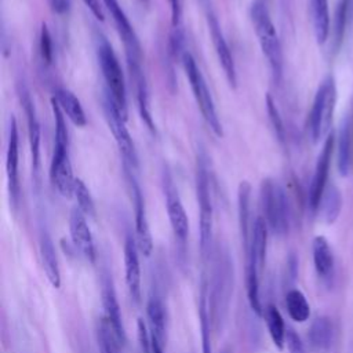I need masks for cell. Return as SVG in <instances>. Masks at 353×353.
I'll list each match as a JSON object with an SVG mask.
<instances>
[{"mask_svg":"<svg viewBox=\"0 0 353 353\" xmlns=\"http://www.w3.org/2000/svg\"><path fill=\"white\" fill-rule=\"evenodd\" d=\"M341 208H342V196H341L339 189L335 188L334 185L327 186V189L323 194V199L320 201V205H319V210L321 211L323 218L328 223H332L338 218Z\"/></svg>","mask_w":353,"mask_h":353,"instance_id":"34","label":"cell"},{"mask_svg":"<svg viewBox=\"0 0 353 353\" xmlns=\"http://www.w3.org/2000/svg\"><path fill=\"white\" fill-rule=\"evenodd\" d=\"M163 186H164V196H165V207L170 219V225L175 240L183 248L186 245L188 234H189V219L179 197L178 189L174 185V181L170 172H163Z\"/></svg>","mask_w":353,"mask_h":353,"instance_id":"11","label":"cell"},{"mask_svg":"<svg viewBox=\"0 0 353 353\" xmlns=\"http://www.w3.org/2000/svg\"><path fill=\"white\" fill-rule=\"evenodd\" d=\"M338 170L342 176L350 172L353 161V117L346 116L338 131Z\"/></svg>","mask_w":353,"mask_h":353,"instance_id":"23","label":"cell"},{"mask_svg":"<svg viewBox=\"0 0 353 353\" xmlns=\"http://www.w3.org/2000/svg\"><path fill=\"white\" fill-rule=\"evenodd\" d=\"M285 345H287L288 353H305L303 343H302L299 335L294 330H287Z\"/></svg>","mask_w":353,"mask_h":353,"instance_id":"40","label":"cell"},{"mask_svg":"<svg viewBox=\"0 0 353 353\" xmlns=\"http://www.w3.org/2000/svg\"><path fill=\"white\" fill-rule=\"evenodd\" d=\"M313 30L319 44H323L330 34L328 0H310Z\"/></svg>","mask_w":353,"mask_h":353,"instance_id":"30","label":"cell"},{"mask_svg":"<svg viewBox=\"0 0 353 353\" xmlns=\"http://www.w3.org/2000/svg\"><path fill=\"white\" fill-rule=\"evenodd\" d=\"M19 138H18V127L14 117L10 121L8 131V143H7V154H6V172H7V185L10 193V203L14 211L18 207L19 196H21V185H19Z\"/></svg>","mask_w":353,"mask_h":353,"instance_id":"13","label":"cell"},{"mask_svg":"<svg viewBox=\"0 0 353 353\" xmlns=\"http://www.w3.org/2000/svg\"><path fill=\"white\" fill-rule=\"evenodd\" d=\"M170 10H171V26L172 29H176L181 26V18H182V1L181 0H168Z\"/></svg>","mask_w":353,"mask_h":353,"instance_id":"41","label":"cell"},{"mask_svg":"<svg viewBox=\"0 0 353 353\" xmlns=\"http://www.w3.org/2000/svg\"><path fill=\"white\" fill-rule=\"evenodd\" d=\"M353 18V0H338L334 18V48L338 50L345 39L346 29Z\"/></svg>","mask_w":353,"mask_h":353,"instance_id":"31","label":"cell"},{"mask_svg":"<svg viewBox=\"0 0 353 353\" xmlns=\"http://www.w3.org/2000/svg\"><path fill=\"white\" fill-rule=\"evenodd\" d=\"M138 245L135 237L127 236L124 243V272H125V285L128 295L134 303L141 302L142 287H141V265L138 256Z\"/></svg>","mask_w":353,"mask_h":353,"instance_id":"19","label":"cell"},{"mask_svg":"<svg viewBox=\"0 0 353 353\" xmlns=\"http://www.w3.org/2000/svg\"><path fill=\"white\" fill-rule=\"evenodd\" d=\"M199 319H200V331H201V352L212 353L211 346V317H210V302H208V285L204 280L200 290L199 299Z\"/></svg>","mask_w":353,"mask_h":353,"instance_id":"28","label":"cell"},{"mask_svg":"<svg viewBox=\"0 0 353 353\" xmlns=\"http://www.w3.org/2000/svg\"><path fill=\"white\" fill-rule=\"evenodd\" d=\"M73 196H74V199L77 201V208L85 216H95V203H94V199H92L87 185L80 178H76V181H74Z\"/></svg>","mask_w":353,"mask_h":353,"instance_id":"36","label":"cell"},{"mask_svg":"<svg viewBox=\"0 0 353 353\" xmlns=\"http://www.w3.org/2000/svg\"><path fill=\"white\" fill-rule=\"evenodd\" d=\"M141 3L145 4V6H148V4H149V0H141Z\"/></svg>","mask_w":353,"mask_h":353,"instance_id":"45","label":"cell"},{"mask_svg":"<svg viewBox=\"0 0 353 353\" xmlns=\"http://www.w3.org/2000/svg\"><path fill=\"white\" fill-rule=\"evenodd\" d=\"M39 250H40V259L43 265V270L47 276V280L54 288L61 287V270L59 262L57 256V251L52 243V239L47 229H40L39 236Z\"/></svg>","mask_w":353,"mask_h":353,"instance_id":"22","label":"cell"},{"mask_svg":"<svg viewBox=\"0 0 353 353\" xmlns=\"http://www.w3.org/2000/svg\"><path fill=\"white\" fill-rule=\"evenodd\" d=\"M181 61H182V66H183V70L186 73V77L189 80L193 97L197 102V106L201 112V116H203L204 121L207 123V125L211 128V131L216 137H222L223 135L222 123L218 117L212 95H211V92L207 87L205 79H204L200 68L197 66L192 54L188 52V51L182 52Z\"/></svg>","mask_w":353,"mask_h":353,"instance_id":"6","label":"cell"},{"mask_svg":"<svg viewBox=\"0 0 353 353\" xmlns=\"http://www.w3.org/2000/svg\"><path fill=\"white\" fill-rule=\"evenodd\" d=\"M268 225L262 216H258L251 229L250 244L245 251L247 255V266L255 269L259 274L263 270L266 261V250H268Z\"/></svg>","mask_w":353,"mask_h":353,"instance_id":"20","label":"cell"},{"mask_svg":"<svg viewBox=\"0 0 353 353\" xmlns=\"http://www.w3.org/2000/svg\"><path fill=\"white\" fill-rule=\"evenodd\" d=\"M336 99V87L332 76H327L319 85L309 116L307 131L313 142H319L327 132L334 113Z\"/></svg>","mask_w":353,"mask_h":353,"instance_id":"7","label":"cell"},{"mask_svg":"<svg viewBox=\"0 0 353 353\" xmlns=\"http://www.w3.org/2000/svg\"><path fill=\"white\" fill-rule=\"evenodd\" d=\"M51 106L55 121V142L50 164V179L62 197L70 199L73 196L76 178L73 176L69 154V132L66 128L65 114L54 98L51 99Z\"/></svg>","mask_w":353,"mask_h":353,"instance_id":"1","label":"cell"},{"mask_svg":"<svg viewBox=\"0 0 353 353\" xmlns=\"http://www.w3.org/2000/svg\"><path fill=\"white\" fill-rule=\"evenodd\" d=\"M313 263L317 274L323 279L331 277L334 272V255L328 240L323 236H316L312 243Z\"/></svg>","mask_w":353,"mask_h":353,"instance_id":"27","label":"cell"},{"mask_svg":"<svg viewBox=\"0 0 353 353\" xmlns=\"http://www.w3.org/2000/svg\"><path fill=\"white\" fill-rule=\"evenodd\" d=\"M54 99L57 101L58 106L61 108L62 113L76 125L84 127L87 124V117L84 109L79 101V98L68 88H58L55 91Z\"/></svg>","mask_w":353,"mask_h":353,"instance_id":"25","label":"cell"},{"mask_svg":"<svg viewBox=\"0 0 353 353\" xmlns=\"http://www.w3.org/2000/svg\"><path fill=\"white\" fill-rule=\"evenodd\" d=\"M250 19L261 50L268 59L272 74L274 80L279 81L283 74V51L276 26L263 1L256 0L251 4Z\"/></svg>","mask_w":353,"mask_h":353,"instance_id":"2","label":"cell"},{"mask_svg":"<svg viewBox=\"0 0 353 353\" xmlns=\"http://www.w3.org/2000/svg\"><path fill=\"white\" fill-rule=\"evenodd\" d=\"M263 317L266 321V327L269 331V335L274 343V346L279 350H283L285 345V324L283 320L281 313L274 305H268L266 309L263 310Z\"/></svg>","mask_w":353,"mask_h":353,"instance_id":"32","label":"cell"},{"mask_svg":"<svg viewBox=\"0 0 353 353\" xmlns=\"http://www.w3.org/2000/svg\"><path fill=\"white\" fill-rule=\"evenodd\" d=\"M233 262L222 250L214 258L212 280L208 288L211 325L218 330L228 313L230 294L233 290Z\"/></svg>","mask_w":353,"mask_h":353,"instance_id":"3","label":"cell"},{"mask_svg":"<svg viewBox=\"0 0 353 353\" xmlns=\"http://www.w3.org/2000/svg\"><path fill=\"white\" fill-rule=\"evenodd\" d=\"M207 23H208L210 36H211V40H212V44L215 48V54H216L219 63L223 69L225 77H226L228 83L234 88L237 84V72H236L234 59H233V55L228 46V41L223 36V32L221 29V25L212 11L207 12Z\"/></svg>","mask_w":353,"mask_h":353,"instance_id":"17","label":"cell"},{"mask_svg":"<svg viewBox=\"0 0 353 353\" xmlns=\"http://www.w3.org/2000/svg\"><path fill=\"white\" fill-rule=\"evenodd\" d=\"M97 43V57L99 62V68L106 83V90L110 94L112 99L117 105L121 114L127 119V90H125V80L124 73L120 66L119 58L108 41V39L98 33L95 37Z\"/></svg>","mask_w":353,"mask_h":353,"instance_id":"4","label":"cell"},{"mask_svg":"<svg viewBox=\"0 0 353 353\" xmlns=\"http://www.w3.org/2000/svg\"><path fill=\"white\" fill-rule=\"evenodd\" d=\"M211 179L205 159L199 156L196 174V192L199 201V228H200V252L203 258L210 254L212 243V222L214 210L211 199Z\"/></svg>","mask_w":353,"mask_h":353,"instance_id":"8","label":"cell"},{"mask_svg":"<svg viewBox=\"0 0 353 353\" xmlns=\"http://www.w3.org/2000/svg\"><path fill=\"white\" fill-rule=\"evenodd\" d=\"M312 347L317 352H327L334 342V324L330 317L320 316L313 320L307 332Z\"/></svg>","mask_w":353,"mask_h":353,"instance_id":"24","label":"cell"},{"mask_svg":"<svg viewBox=\"0 0 353 353\" xmlns=\"http://www.w3.org/2000/svg\"><path fill=\"white\" fill-rule=\"evenodd\" d=\"M150 342H152V353H163L164 352V343L160 342L156 336L150 335Z\"/></svg>","mask_w":353,"mask_h":353,"instance_id":"44","label":"cell"},{"mask_svg":"<svg viewBox=\"0 0 353 353\" xmlns=\"http://www.w3.org/2000/svg\"><path fill=\"white\" fill-rule=\"evenodd\" d=\"M250 199H251V185L247 181H241L237 189V212H239V226L241 241L244 250L247 251L250 244V225H251V211H250Z\"/></svg>","mask_w":353,"mask_h":353,"instance_id":"26","label":"cell"},{"mask_svg":"<svg viewBox=\"0 0 353 353\" xmlns=\"http://www.w3.org/2000/svg\"><path fill=\"white\" fill-rule=\"evenodd\" d=\"M101 284H102L101 296H102V305H103V310H105V319L109 323L119 345L123 346L125 343V331H124V325H123V317H121L117 295L114 291V285H113L112 277L108 272H105L102 274Z\"/></svg>","mask_w":353,"mask_h":353,"instance_id":"16","label":"cell"},{"mask_svg":"<svg viewBox=\"0 0 353 353\" xmlns=\"http://www.w3.org/2000/svg\"><path fill=\"white\" fill-rule=\"evenodd\" d=\"M266 110H268V116H269V120H270V124L274 130V134L277 137V139L284 143L285 141V127H284V123H283V119L280 116V112L272 98L270 94L266 95Z\"/></svg>","mask_w":353,"mask_h":353,"instance_id":"37","label":"cell"},{"mask_svg":"<svg viewBox=\"0 0 353 353\" xmlns=\"http://www.w3.org/2000/svg\"><path fill=\"white\" fill-rule=\"evenodd\" d=\"M125 168V176L128 179L130 190H131V199L134 203V212H135V241L138 245V250L142 255L150 256L153 252V239L146 216V208L143 196L141 192V188L134 176V171L124 165Z\"/></svg>","mask_w":353,"mask_h":353,"instance_id":"10","label":"cell"},{"mask_svg":"<svg viewBox=\"0 0 353 353\" xmlns=\"http://www.w3.org/2000/svg\"><path fill=\"white\" fill-rule=\"evenodd\" d=\"M149 332L160 342H165V309L159 296H150L146 306Z\"/></svg>","mask_w":353,"mask_h":353,"instance_id":"29","label":"cell"},{"mask_svg":"<svg viewBox=\"0 0 353 353\" xmlns=\"http://www.w3.org/2000/svg\"><path fill=\"white\" fill-rule=\"evenodd\" d=\"M127 65L130 70L131 80L134 81V88H135V97L138 102V110L139 114L143 120V123L148 125V128L154 132V123L150 112V105H149V91H148V84L145 74L142 72L141 66V59H134V58H127Z\"/></svg>","mask_w":353,"mask_h":353,"instance_id":"21","label":"cell"},{"mask_svg":"<svg viewBox=\"0 0 353 353\" xmlns=\"http://www.w3.org/2000/svg\"><path fill=\"white\" fill-rule=\"evenodd\" d=\"M334 149H335V137H334V134H328L324 141L323 149L319 154V159H317V163L314 167V172H313L312 181H310V186H309L307 200H309V207L312 211L319 210L320 201L327 189V181H328Z\"/></svg>","mask_w":353,"mask_h":353,"instance_id":"12","label":"cell"},{"mask_svg":"<svg viewBox=\"0 0 353 353\" xmlns=\"http://www.w3.org/2000/svg\"><path fill=\"white\" fill-rule=\"evenodd\" d=\"M39 48H40V55L41 59L46 63H51L52 62V40H51V34L48 30V26L43 22L41 23V29H40V40H39Z\"/></svg>","mask_w":353,"mask_h":353,"instance_id":"38","label":"cell"},{"mask_svg":"<svg viewBox=\"0 0 353 353\" xmlns=\"http://www.w3.org/2000/svg\"><path fill=\"white\" fill-rule=\"evenodd\" d=\"M138 341L142 353H152V342H150V332L142 319H138Z\"/></svg>","mask_w":353,"mask_h":353,"instance_id":"39","label":"cell"},{"mask_svg":"<svg viewBox=\"0 0 353 353\" xmlns=\"http://www.w3.org/2000/svg\"><path fill=\"white\" fill-rule=\"evenodd\" d=\"M84 4L88 7V10L91 11V14L98 19V21H103L105 15H103V10L101 7L99 0H83Z\"/></svg>","mask_w":353,"mask_h":353,"instance_id":"42","label":"cell"},{"mask_svg":"<svg viewBox=\"0 0 353 353\" xmlns=\"http://www.w3.org/2000/svg\"><path fill=\"white\" fill-rule=\"evenodd\" d=\"M285 307L288 316L296 323H303L310 316L309 302L303 292L296 288H292L285 294Z\"/></svg>","mask_w":353,"mask_h":353,"instance_id":"33","label":"cell"},{"mask_svg":"<svg viewBox=\"0 0 353 353\" xmlns=\"http://www.w3.org/2000/svg\"><path fill=\"white\" fill-rule=\"evenodd\" d=\"M69 233L76 250L91 263L95 262L97 250L85 215L76 207L69 214Z\"/></svg>","mask_w":353,"mask_h":353,"instance_id":"18","label":"cell"},{"mask_svg":"<svg viewBox=\"0 0 353 353\" xmlns=\"http://www.w3.org/2000/svg\"><path fill=\"white\" fill-rule=\"evenodd\" d=\"M261 204L263 219L272 233L284 236L290 229V203L284 188L273 178L261 182Z\"/></svg>","mask_w":353,"mask_h":353,"instance_id":"5","label":"cell"},{"mask_svg":"<svg viewBox=\"0 0 353 353\" xmlns=\"http://www.w3.org/2000/svg\"><path fill=\"white\" fill-rule=\"evenodd\" d=\"M97 338H98V347L99 353H120V345L114 338V334L106 321V319H101L98 328H97Z\"/></svg>","mask_w":353,"mask_h":353,"instance_id":"35","label":"cell"},{"mask_svg":"<svg viewBox=\"0 0 353 353\" xmlns=\"http://www.w3.org/2000/svg\"><path fill=\"white\" fill-rule=\"evenodd\" d=\"M48 4L51 7V10L58 15L66 14L70 8L69 0H48Z\"/></svg>","mask_w":353,"mask_h":353,"instance_id":"43","label":"cell"},{"mask_svg":"<svg viewBox=\"0 0 353 353\" xmlns=\"http://www.w3.org/2000/svg\"><path fill=\"white\" fill-rule=\"evenodd\" d=\"M102 108L105 113L106 123L109 125V130L112 131V135L116 141V145L124 159V165L135 171L138 168V154L135 149V143L132 141V137L125 125V117L119 110L117 105L112 99L108 90H105L103 99H102Z\"/></svg>","mask_w":353,"mask_h":353,"instance_id":"9","label":"cell"},{"mask_svg":"<svg viewBox=\"0 0 353 353\" xmlns=\"http://www.w3.org/2000/svg\"><path fill=\"white\" fill-rule=\"evenodd\" d=\"M103 4L110 14L114 26L124 43L125 48V55L127 58H134V59H141L142 58V51H141V44L138 40V36L125 15L124 10L121 8L120 3L117 0H103Z\"/></svg>","mask_w":353,"mask_h":353,"instance_id":"14","label":"cell"},{"mask_svg":"<svg viewBox=\"0 0 353 353\" xmlns=\"http://www.w3.org/2000/svg\"><path fill=\"white\" fill-rule=\"evenodd\" d=\"M18 95H19L21 105H22L25 116H26L33 172H34V175H39V170H40V123L37 119L36 106L29 94V90L23 84L18 85Z\"/></svg>","mask_w":353,"mask_h":353,"instance_id":"15","label":"cell"}]
</instances>
